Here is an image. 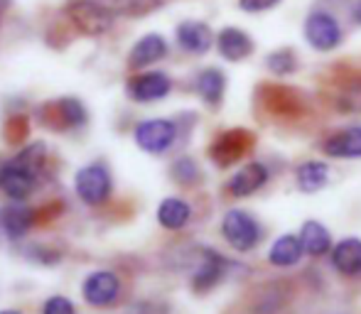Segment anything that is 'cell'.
<instances>
[{
	"label": "cell",
	"instance_id": "obj_1",
	"mask_svg": "<svg viewBox=\"0 0 361 314\" xmlns=\"http://www.w3.org/2000/svg\"><path fill=\"white\" fill-rule=\"evenodd\" d=\"M44 165V145L35 143L13 160L0 165V191L10 201H25L37 187L39 170Z\"/></svg>",
	"mask_w": 361,
	"mask_h": 314
},
{
	"label": "cell",
	"instance_id": "obj_2",
	"mask_svg": "<svg viewBox=\"0 0 361 314\" xmlns=\"http://www.w3.org/2000/svg\"><path fill=\"white\" fill-rule=\"evenodd\" d=\"M74 191L84 204L101 206L114 194V177L104 162H91L76 170L74 175Z\"/></svg>",
	"mask_w": 361,
	"mask_h": 314
},
{
	"label": "cell",
	"instance_id": "obj_3",
	"mask_svg": "<svg viewBox=\"0 0 361 314\" xmlns=\"http://www.w3.org/2000/svg\"><path fill=\"white\" fill-rule=\"evenodd\" d=\"M221 234L224 241L236 253H248L261 241V226H258V221L248 211L231 209L221 219Z\"/></svg>",
	"mask_w": 361,
	"mask_h": 314
},
{
	"label": "cell",
	"instance_id": "obj_4",
	"mask_svg": "<svg viewBox=\"0 0 361 314\" xmlns=\"http://www.w3.org/2000/svg\"><path fill=\"white\" fill-rule=\"evenodd\" d=\"M121 290H123V285H121L118 272L114 270H91L81 282L84 302L89 307H99V310L116 305L121 297Z\"/></svg>",
	"mask_w": 361,
	"mask_h": 314
},
{
	"label": "cell",
	"instance_id": "obj_5",
	"mask_svg": "<svg viewBox=\"0 0 361 314\" xmlns=\"http://www.w3.org/2000/svg\"><path fill=\"white\" fill-rule=\"evenodd\" d=\"M135 145L150 155H162L175 145L177 140V123L170 118H150L135 125L133 130Z\"/></svg>",
	"mask_w": 361,
	"mask_h": 314
},
{
	"label": "cell",
	"instance_id": "obj_6",
	"mask_svg": "<svg viewBox=\"0 0 361 314\" xmlns=\"http://www.w3.org/2000/svg\"><path fill=\"white\" fill-rule=\"evenodd\" d=\"M69 18L86 34H104L114 27V10L109 5H101L96 0H76L69 5Z\"/></svg>",
	"mask_w": 361,
	"mask_h": 314
},
{
	"label": "cell",
	"instance_id": "obj_7",
	"mask_svg": "<svg viewBox=\"0 0 361 314\" xmlns=\"http://www.w3.org/2000/svg\"><path fill=\"white\" fill-rule=\"evenodd\" d=\"M305 39L319 52H329L342 42V27H339L334 15L324 13V10H314L305 20Z\"/></svg>",
	"mask_w": 361,
	"mask_h": 314
},
{
	"label": "cell",
	"instance_id": "obj_8",
	"mask_svg": "<svg viewBox=\"0 0 361 314\" xmlns=\"http://www.w3.org/2000/svg\"><path fill=\"white\" fill-rule=\"evenodd\" d=\"M172 91V81L162 72H145L128 81V96L138 103H152Z\"/></svg>",
	"mask_w": 361,
	"mask_h": 314
},
{
	"label": "cell",
	"instance_id": "obj_9",
	"mask_svg": "<svg viewBox=\"0 0 361 314\" xmlns=\"http://www.w3.org/2000/svg\"><path fill=\"white\" fill-rule=\"evenodd\" d=\"M248 148H251V133H246V130H228V133L219 135L216 143L209 148V155L219 167H228L241 160Z\"/></svg>",
	"mask_w": 361,
	"mask_h": 314
},
{
	"label": "cell",
	"instance_id": "obj_10",
	"mask_svg": "<svg viewBox=\"0 0 361 314\" xmlns=\"http://www.w3.org/2000/svg\"><path fill=\"white\" fill-rule=\"evenodd\" d=\"M0 226L10 241H23L35 226V211L25 201H10L0 209Z\"/></svg>",
	"mask_w": 361,
	"mask_h": 314
},
{
	"label": "cell",
	"instance_id": "obj_11",
	"mask_svg": "<svg viewBox=\"0 0 361 314\" xmlns=\"http://www.w3.org/2000/svg\"><path fill=\"white\" fill-rule=\"evenodd\" d=\"M226 265L228 263L224 260L219 253L209 251V248H202V258H200V265L197 270L192 272V287L197 292H207L226 275Z\"/></svg>",
	"mask_w": 361,
	"mask_h": 314
},
{
	"label": "cell",
	"instance_id": "obj_12",
	"mask_svg": "<svg viewBox=\"0 0 361 314\" xmlns=\"http://www.w3.org/2000/svg\"><path fill=\"white\" fill-rule=\"evenodd\" d=\"M266 182H268V167L261 165V162H248V165H243L241 170L228 180L226 189L231 196L241 199V196L256 194Z\"/></svg>",
	"mask_w": 361,
	"mask_h": 314
},
{
	"label": "cell",
	"instance_id": "obj_13",
	"mask_svg": "<svg viewBox=\"0 0 361 314\" xmlns=\"http://www.w3.org/2000/svg\"><path fill=\"white\" fill-rule=\"evenodd\" d=\"M322 148L329 157L357 160V157H361V125H352V128H344L339 133H334L332 138L324 140Z\"/></svg>",
	"mask_w": 361,
	"mask_h": 314
},
{
	"label": "cell",
	"instance_id": "obj_14",
	"mask_svg": "<svg viewBox=\"0 0 361 314\" xmlns=\"http://www.w3.org/2000/svg\"><path fill=\"white\" fill-rule=\"evenodd\" d=\"M192 221V206L180 196H167L157 206V224L167 231H182Z\"/></svg>",
	"mask_w": 361,
	"mask_h": 314
},
{
	"label": "cell",
	"instance_id": "obj_15",
	"mask_svg": "<svg viewBox=\"0 0 361 314\" xmlns=\"http://www.w3.org/2000/svg\"><path fill=\"white\" fill-rule=\"evenodd\" d=\"M167 54V42L160 37V34H145L143 39L135 42V47L130 49L128 54V67L130 69H143L150 67V64L160 62Z\"/></svg>",
	"mask_w": 361,
	"mask_h": 314
},
{
	"label": "cell",
	"instance_id": "obj_16",
	"mask_svg": "<svg viewBox=\"0 0 361 314\" xmlns=\"http://www.w3.org/2000/svg\"><path fill=\"white\" fill-rule=\"evenodd\" d=\"M332 265L347 277L361 275V241L359 238H344L332 248Z\"/></svg>",
	"mask_w": 361,
	"mask_h": 314
},
{
	"label": "cell",
	"instance_id": "obj_17",
	"mask_svg": "<svg viewBox=\"0 0 361 314\" xmlns=\"http://www.w3.org/2000/svg\"><path fill=\"white\" fill-rule=\"evenodd\" d=\"M216 47L224 59H228V62H241V59H246L248 54L253 52V39L248 37L246 32H241V30L226 27L219 32Z\"/></svg>",
	"mask_w": 361,
	"mask_h": 314
},
{
	"label": "cell",
	"instance_id": "obj_18",
	"mask_svg": "<svg viewBox=\"0 0 361 314\" xmlns=\"http://www.w3.org/2000/svg\"><path fill=\"white\" fill-rule=\"evenodd\" d=\"M212 30L204 23H182L177 27V42L185 52L190 54H204L212 47Z\"/></svg>",
	"mask_w": 361,
	"mask_h": 314
},
{
	"label": "cell",
	"instance_id": "obj_19",
	"mask_svg": "<svg viewBox=\"0 0 361 314\" xmlns=\"http://www.w3.org/2000/svg\"><path fill=\"white\" fill-rule=\"evenodd\" d=\"M302 253H305V248H302L300 236L286 234L271 246L268 260H271V265H276V268H290V265H295V263H300Z\"/></svg>",
	"mask_w": 361,
	"mask_h": 314
},
{
	"label": "cell",
	"instance_id": "obj_20",
	"mask_svg": "<svg viewBox=\"0 0 361 314\" xmlns=\"http://www.w3.org/2000/svg\"><path fill=\"white\" fill-rule=\"evenodd\" d=\"M295 180H298V187L307 194L312 191H319L324 184L329 182V165L327 162H319V160H310L302 162L295 172Z\"/></svg>",
	"mask_w": 361,
	"mask_h": 314
},
{
	"label": "cell",
	"instance_id": "obj_21",
	"mask_svg": "<svg viewBox=\"0 0 361 314\" xmlns=\"http://www.w3.org/2000/svg\"><path fill=\"white\" fill-rule=\"evenodd\" d=\"M195 86L207 106H219L224 99V89H226V77L219 69H204V72H200Z\"/></svg>",
	"mask_w": 361,
	"mask_h": 314
},
{
	"label": "cell",
	"instance_id": "obj_22",
	"mask_svg": "<svg viewBox=\"0 0 361 314\" xmlns=\"http://www.w3.org/2000/svg\"><path fill=\"white\" fill-rule=\"evenodd\" d=\"M300 241H302L305 253L310 256H324L332 248V236L319 221H307L300 231Z\"/></svg>",
	"mask_w": 361,
	"mask_h": 314
},
{
	"label": "cell",
	"instance_id": "obj_23",
	"mask_svg": "<svg viewBox=\"0 0 361 314\" xmlns=\"http://www.w3.org/2000/svg\"><path fill=\"white\" fill-rule=\"evenodd\" d=\"M52 108L64 128H81L89 120V113H86L84 103L79 99H62L57 103H52Z\"/></svg>",
	"mask_w": 361,
	"mask_h": 314
},
{
	"label": "cell",
	"instance_id": "obj_24",
	"mask_svg": "<svg viewBox=\"0 0 361 314\" xmlns=\"http://www.w3.org/2000/svg\"><path fill=\"white\" fill-rule=\"evenodd\" d=\"M170 175H172V180H175L177 184L192 187V184H197V182H200V165H197L192 157H180V160L172 162Z\"/></svg>",
	"mask_w": 361,
	"mask_h": 314
},
{
	"label": "cell",
	"instance_id": "obj_25",
	"mask_svg": "<svg viewBox=\"0 0 361 314\" xmlns=\"http://www.w3.org/2000/svg\"><path fill=\"white\" fill-rule=\"evenodd\" d=\"M266 67L271 69L273 74H278V77H288V74H293L295 69H298V57H295L293 49H276V52H271L266 57Z\"/></svg>",
	"mask_w": 361,
	"mask_h": 314
},
{
	"label": "cell",
	"instance_id": "obj_26",
	"mask_svg": "<svg viewBox=\"0 0 361 314\" xmlns=\"http://www.w3.org/2000/svg\"><path fill=\"white\" fill-rule=\"evenodd\" d=\"M339 108L349 113H361V79L347 84V89L339 96Z\"/></svg>",
	"mask_w": 361,
	"mask_h": 314
},
{
	"label": "cell",
	"instance_id": "obj_27",
	"mask_svg": "<svg viewBox=\"0 0 361 314\" xmlns=\"http://www.w3.org/2000/svg\"><path fill=\"white\" fill-rule=\"evenodd\" d=\"M39 314H76V305L64 295H52L44 300Z\"/></svg>",
	"mask_w": 361,
	"mask_h": 314
},
{
	"label": "cell",
	"instance_id": "obj_28",
	"mask_svg": "<svg viewBox=\"0 0 361 314\" xmlns=\"http://www.w3.org/2000/svg\"><path fill=\"white\" fill-rule=\"evenodd\" d=\"M278 3L281 0H238L241 10H246V13H266V10L276 8Z\"/></svg>",
	"mask_w": 361,
	"mask_h": 314
},
{
	"label": "cell",
	"instance_id": "obj_29",
	"mask_svg": "<svg viewBox=\"0 0 361 314\" xmlns=\"http://www.w3.org/2000/svg\"><path fill=\"white\" fill-rule=\"evenodd\" d=\"M352 20L357 25H361V0H357V3H354V8H352Z\"/></svg>",
	"mask_w": 361,
	"mask_h": 314
},
{
	"label": "cell",
	"instance_id": "obj_30",
	"mask_svg": "<svg viewBox=\"0 0 361 314\" xmlns=\"http://www.w3.org/2000/svg\"><path fill=\"white\" fill-rule=\"evenodd\" d=\"M0 314H23L20 310H0Z\"/></svg>",
	"mask_w": 361,
	"mask_h": 314
}]
</instances>
